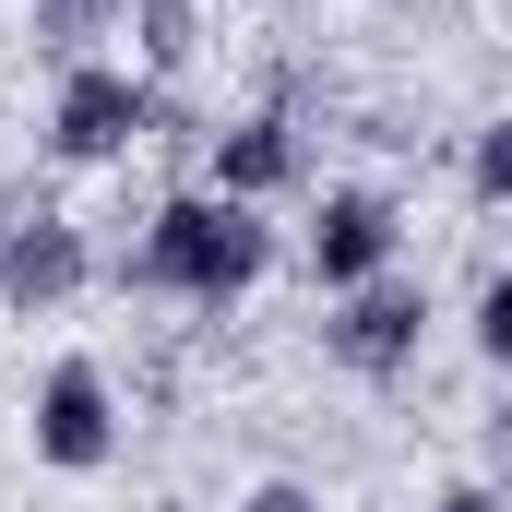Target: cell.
Returning <instances> with one entry per match:
<instances>
[{
	"mask_svg": "<svg viewBox=\"0 0 512 512\" xmlns=\"http://www.w3.org/2000/svg\"><path fill=\"white\" fill-rule=\"evenodd\" d=\"M477 358L512 370V274H489V298H477Z\"/></svg>",
	"mask_w": 512,
	"mask_h": 512,
	"instance_id": "11",
	"label": "cell"
},
{
	"mask_svg": "<svg viewBox=\"0 0 512 512\" xmlns=\"http://www.w3.org/2000/svg\"><path fill=\"white\" fill-rule=\"evenodd\" d=\"M393 262V203L382 191H322V215H310V274L346 298V286H370Z\"/></svg>",
	"mask_w": 512,
	"mask_h": 512,
	"instance_id": "7",
	"label": "cell"
},
{
	"mask_svg": "<svg viewBox=\"0 0 512 512\" xmlns=\"http://www.w3.org/2000/svg\"><path fill=\"white\" fill-rule=\"evenodd\" d=\"M96 274V251H84V227L72 215H12V239H0V298L36 322V310H60L72 286Z\"/></svg>",
	"mask_w": 512,
	"mask_h": 512,
	"instance_id": "5",
	"label": "cell"
},
{
	"mask_svg": "<svg viewBox=\"0 0 512 512\" xmlns=\"http://www.w3.org/2000/svg\"><path fill=\"white\" fill-rule=\"evenodd\" d=\"M155 120V84L143 72H108V60H84V72H60V96H48V155H72V167H108L131 155Z\"/></svg>",
	"mask_w": 512,
	"mask_h": 512,
	"instance_id": "2",
	"label": "cell"
},
{
	"mask_svg": "<svg viewBox=\"0 0 512 512\" xmlns=\"http://www.w3.org/2000/svg\"><path fill=\"white\" fill-rule=\"evenodd\" d=\"M239 512H322V501H310L298 477H262V489H251V501H239Z\"/></svg>",
	"mask_w": 512,
	"mask_h": 512,
	"instance_id": "12",
	"label": "cell"
},
{
	"mask_svg": "<svg viewBox=\"0 0 512 512\" xmlns=\"http://www.w3.org/2000/svg\"><path fill=\"white\" fill-rule=\"evenodd\" d=\"M108 24H131V0H36V48H48L60 72H84Z\"/></svg>",
	"mask_w": 512,
	"mask_h": 512,
	"instance_id": "9",
	"label": "cell"
},
{
	"mask_svg": "<svg viewBox=\"0 0 512 512\" xmlns=\"http://www.w3.org/2000/svg\"><path fill=\"white\" fill-rule=\"evenodd\" d=\"M465 179H477V203H512V120H489V131H477Z\"/></svg>",
	"mask_w": 512,
	"mask_h": 512,
	"instance_id": "10",
	"label": "cell"
},
{
	"mask_svg": "<svg viewBox=\"0 0 512 512\" xmlns=\"http://www.w3.org/2000/svg\"><path fill=\"white\" fill-rule=\"evenodd\" d=\"M429 512H512V501H501V489H441Z\"/></svg>",
	"mask_w": 512,
	"mask_h": 512,
	"instance_id": "13",
	"label": "cell"
},
{
	"mask_svg": "<svg viewBox=\"0 0 512 512\" xmlns=\"http://www.w3.org/2000/svg\"><path fill=\"white\" fill-rule=\"evenodd\" d=\"M120 453V393L96 358H60L48 382H36V465H60V477H96Z\"/></svg>",
	"mask_w": 512,
	"mask_h": 512,
	"instance_id": "3",
	"label": "cell"
},
{
	"mask_svg": "<svg viewBox=\"0 0 512 512\" xmlns=\"http://www.w3.org/2000/svg\"><path fill=\"white\" fill-rule=\"evenodd\" d=\"M131 48H143V84H167V72H191L203 12H191V0H131Z\"/></svg>",
	"mask_w": 512,
	"mask_h": 512,
	"instance_id": "8",
	"label": "cell"
},
{
	"mask_svg": "<svg viewBox=\"0 0 512 512\" xmlns=\"http://www.w3.org/2000/svg\"><path fill=\"white\" fill-rule=\"evenodd\" d=\"M417 334H429V286H417V274H370V286H346L334 322H322V346H334L346 370H370V382H393V370L417 358Z\"/></svg>",
	"mask_w": 512,
	"mask_h": 512,
	"instance_id": "4",
	"label": "cell"
},
{
	"mask_svg": "<svg viewBox=\"0 0 512 512\" xmlns=\"http://www.w3.org/2000/svg\"><path fill=\"white\" fill-rule=\"evenodd\" d=\"M215 191L227 203H274V191H298V167H310V143H298V120L286 108H251V120H227L215 131Z\"/></svg>",
	"mask_w": 512,
	"mask_h": 512,
	"instance_id": "6",
	"label": "cell"
},
{
	"mask_svg": "<svg viewBox=\"0 0 512 512\" xmlns=\"http://www.w3.org/2000/svg\"><path fill=\"white\" fill-rule=\"evenodd\" d=\"M0 239H12V215H0Z\"/></svg>",
	"mask_w": 512,
	"mask_h": 512,
	"instance_id": "14",
	"label": "cell"
},
{
	"mask_svg": "<svg viewBox=\"0 0 512 512\" xmlns=\"http://www.w3.org/2000/svg\"><path fill=\"white\" fill-rule=\"evenodd\" d=\"M262 262H274V227L262 203H227V191H179L143 215V251H120V286H179V298H239Z\"/></svg>",
	"mask_w": 512,
	"mask_h": 512,
	"instance_id": "1",
	"label": "cell"
}]
</instances>
